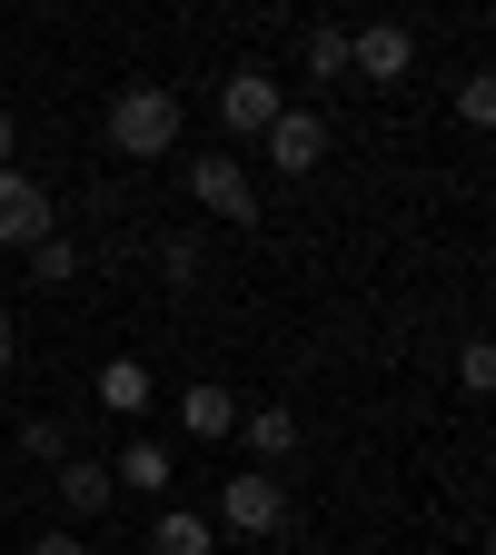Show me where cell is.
Segmentation results:
<instances>
[{"mask_svg": "<svg viewBox=\"0 0 496 555\" xmlns=\"http://www.w3.org/2000/svg\"><path fill=\"white\" fill-rule=\"evenodd\" d=\"M50 486H60V506H69V516H110V506H119L110 456H60V466H50Z\"/></svg>", "mask_w": 496, "mask_h": 555, "instance_id": "10", "label": "cell"}, {"mask_svg": "<svg viewBox=\"0 0 496 555\" xmlns=\"http://www.w3.org/2000/svg\"><path fill=\"white\" fill-rule=\"evenodd\" d=\"M407 69H417V30H407V21H358V30H347V80L397 90Z\"/></svg>", "mask_w": 496, "mask_h": 555, "instance_id": "4", "label": "cell"}, {"mask_svg": "<svg viewBox=\"0 0 496 555\" xmlns=\"http://www.w3.org/2000/svg\"><path fill=\"white\" fill-rule=\"evenodd\" d=\"M258 150H268V169H278V179H318V159H328V119L289 100V109L258 129Z\"/></svg>", "mask_w": 496, "mask_h": 555, "instance_id": "6", "label": "cell"}, {"mask_svg": "<svg viewBox=\"0 0 496 555\" xmlns=\"http://www.w3.org/2000/svg\"><path fill=\"white\" fill-rule=\"evenodd\" d=\"M100 129H110V150H119V159H169V150H179V129H189V109H179L169 80H119Z\"/></svg>", "mask_w": 496, "mask_h": 555, "instance_id": "1", "label": "cell"}, {"mask_svg": "<svg viewBox=\"0 0 496 555\" xmlns=\"http://www.w3.org/2000/svg\"><path fill=\"white\" fill-rule=\"evenodd\" d=\"M457 387H467V397H486V387H496V347H486V337H467V347H457Z\"/></svg>", "mask_w": 496, "mask_h": 555, "instance_id": "18", "label": "cell"}, {"mask_svg": "<svg viewBox=\"0 0 496 555\" xmlns=\"http://www.w3.org/2000/svg\"><path fill=\"white\" fill-rule=\"evenodd\" d=\"M160 278H169V288H199V278H208V248L199 238H160Z\"/></svg>", "mask_w": 496, "mask_h": 555, "instance_id": "17", "label": "cell"}, {"mask_svg": "<svg viewBox=\"0 0 496 555\" xmlns=\"http://www.w3.org/2000/svg\"><path fill=\"white\" fill-rule=\"evenodd\" d=\"M50 238V189L30 169H0V248H30Z\"/></svg>", "mask_w": 496, "mask_h": 555, "instance_id": "9", "label": "cell"}, {"mask_svg": "<svg viewBox=\"0 0 496 555\" xmlns=\"http://www.w3.org/2000/svg\"><path fill=\"white\" fill-rule=\"evenodd\" d=\"M229 437L249 447V466H289V456H298V406H289V397L239 406V427H229Z\"/></svg>", "mask_w": 496, "mask_h": 555, "instance_id": "7", "label": "cell"}, {"mask_svg": "<svg viewBox=\"0 0 496 555\" xmlns=\"http://www.w3.org/2000/svg\"><path fill=\"white\" fill-rule=\"evenodd\" d=\"M150 555H219V526H208V516H189V506H160Z\"/></svg>", "mask_w": 496, "mask_h": 555, "instance_id": "15", "label": "cell"}, {"mask_svg": "<svg viewBox=\"0 0 496 555\" xmlns=\"http://www.w3.org/2000/svg\"><path fill=\"white\" fill-rule=\"evenodd\" d=\"M229 427H239V387L189 377V387H179V437H189V447H219Z\"/></svg>", "mask_w": 496, "mask_h": 555, "instance_id": "8", "label": "cell"}, {"mask_svg": "<svg viewBox=\"0 0 496 555\" xmlns=\"http://www.w3.org/2000/svg\"><path fill=\"white\" fill-rule=\"evenodd\" d=\"M11 447L30 456V466H60V456H80V437H69V416H50V406H30L21 427H11Z\"/></svg>", "mask_w": 496, "mask_h": 555, "instance_id": "13", "label": "cell"}, {"mask_svg": "<svg viewBox=\"0 0 496 555\" xmlns=\"http://www.w3.org/2000/svg\"><path fill=\"white\" fill-rule=\"evenodd\" d=\"M457 119H467V129L496 119V80H486V69H467V80H457Z\"/></svg>", "mask_w": 496, "mask_h": 555, "instance_id": "19", "label": "cell"}, {"mask_svg": "<svg viewBox=\"0 0 496 555\" xmlns=\"http://www.w3.org/2000/svg\"><path fill=\"white\" fill-rule=\"evenodd\" d=\"M189 198L208 208V219H229V229L258 219V179H249V159H229V150H199V159H189Z\"/></svg>", "mask_w": 496, "mask_h": 555, "instance_id": "3", "label": "cell"}, {"mask_svg": "<svg viewBox=\"0 0 496 555\" xmlns=\"http://www.w3.org/2000/svg\"><path fill=\"white\" fill-rule=\"evenodd\" d=\"M90 397H100L110 416H150V406H160V377H150V358H110V367L90 377Z\"/></svg>", "mask_w": 496, "mask_h": 555, "instance_id": "11", "label": "cell"}, {"mask_svg": "<svg viewBox=\"0 0 496 555\" xmlns=\"http://www.w3.org/2000/svg\"><path fill=\"white\" fill-rule=\"evenodd\" d=\"M219 535H289V476L278 466H239V476H219V516H208Z\"/></svg>", "mask_w": 496, "mask_h": 555, "instance_id": "2", "label": "cell"}, {"mask_svg": "<svg viewBox=\"0 0 496 555\" xmlns=\"http://www.w3.org/2000/svg\"><path fill=\"white\" fill-rule=\"evenodd\" d=\"M30 555H90V545H80V526H40V535H30Z\"/></svg>", "mask_w": 496, "mask_h": 555, "instance_id": "20", "label": "cell"}, {"mask_svg": "<svg viewBox=\"0 0 496 555\" xmlns=\"http://www.w3.org/2000/svg\"><path fill=\"white\" fill-rule=\"evenodd\" d=\"M11 367H21V318L0 308V377H11Z\"/></svg>", "mask_w": 496, "mask_h": 555, "instance_id": "21", "label": "cell"}, {"mask_svg": "<svg viewBox=\"0 0 496 555\" xmlns=\"http://www.w3.org/2000/svg\"><path fill=\"white\" fill-rule=\"evenodd\" d=\"M21 258H30V278H40V288H69V278L90 268V248H80V238H60V229H50V238H30Z\"/></svg>", "mask_w": 496, "mask_h": 555, "instance_id": "16", "label": "cell"}, {"mask_svg": "<svg viewBox=\"0 0 496 555\" xmlns=\"http://www.w3.org/2000/svg\"><path fill=\"white\" fill-rule=\"evenodd\" d=\"M298 69L318 90H347V21H318L308 40H298Z\"/></svg>", "mask_w": 496, "mask_h": 555, "instance_id": "14", "label": "cell"}, {"mask_svg": "<svg viewBox=\"0 0 496 555\" xmlns=\"http://www.w3.org/2000/svg\"><path fill=\"white\" fill-rule=\"evenodd\" d=\"M110 476H119V496H169V476H179V466H169L160 437H129V447L110 456Z\"/></svg>", "mask_w": 496, "mask_h": 555, "instance_id": "12", "label": "cell"}, {"mask_svg": "<svg viewBox=\"0 0 496 555\" xmlns=\"http://www.w3.org/2000/svg\"><path fill=\"white\" fill-rule=\"evenodd\" d=\"M0 169H21V119L0 109Z\"/></svg>", "mask_w": 496, "mask_h": 555, "instance_id": "22", "label": "cell"}, {"mask_svg": "<svg viewBox=\"0 0 496 555\" xmlns=\"http://www.w3.org/2000/svg\"><path fill=\"white\" fill-rule=\"evenodd\" d=\"M278 109H289V90H278V69H268V60H239L229 80H219V129H229V139H258Z\"/></svg>", "mask_w": 496, "mask_h": 555, "instance_id": "5", "label": "cell"}]
</instances>
